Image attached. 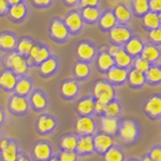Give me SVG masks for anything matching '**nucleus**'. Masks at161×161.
I'll list each match as a JSON object with an SVG mask.
<instances>
[{
    "label": "nucleus",
    "instance_id": "a211bd4d",
    "mask_svg": "<svg viewBox=\"0 0 161 161\" xmlns=\"http://www.w3.org/2000/svg\"><path fill=\"white\" fill-rule=\"evenodd\" d=\"M159 49L155 47V45L149 44L143 47L142 52H141V58L147 60L148 63H154L159 58Z\"/></svg>",
    "mask_w": 161,
    "mask_h": 161
},
{
    "label": "nucleus",
    "instance_id": "e433bc0d",
    "mask_svg": "<svg viewBox=\"0 0 161 161\" xmlns=\"http://www.w3.org/2000/svg\"><path fill=\"white\" fill-rule=\"evenodd\" d=\"M78 139L75 136H65L60 141V146L64 151H74L77 148Z\"/></svg>",
    "mask_w": 161,
    "mask_h": 161
},
{
    "label": "nucleus",
    "instance_id": "09e8293b",
    "mask_svg": "<svg viewBox=\"0 0 161 161\" xmlns=\"http://www.w3.org/2000/svg\"><path fill=\"white\" fill-rule=\"evenodd\" d=\"M99 3V0H80L83 7H95Z\"/></svg>",
    "mask_w": 161,
    "mask_h": 161
},
{
    "label": "nucleus",
    "instance_id": "2eb2a0df",
    "mask_svg": "<svg viewBox=\"0 0 161 161\" xmlns=\"http://www.w3.org/2000/svg\"><path fill=\"white\" fill-rule=\"evenodd\" d=\"M9 107L15 113H23L28 109V103L22 96H13L10 99Z\"/></svg>",
    "mask_w": 161,
    "mask_h": 161
},
{
    "label": "nucleus",
    "instance_id": "c85d7f7f",
    "mask_svg": "<svg viewBox=\"0 0 161 161\" xmlns=\"http://www.w3.org/2000/svg\"><path fill=\"white\" fill-rule=\"evenodd\" d=\"M127 78L129 79L130 85L134 86V87H140L145 83V75L136 69L131 70Z\"/></svg>",
    "mask_w": 161,
    "mask_h": 161
},
{
    "label": "nucleus",
    "instance_id": "473e14b6",
    "mask_svg": "<svg viewBox=\"0 0 161 161\" xmlns=\"http://www.w3.org/2000/svg\"><path fill=\"white\" fill-rule=\"evenodd\" d=\"M14 90L18 96H25L27 95L30 90H31V84L26 79H21L17 80L16 85H15Z\"/></svg>",
    "mask_w": 161,
    "mask_h": 161
},
{
    "label": "nucleus",
    "instance_id": "8fccbe9b",
    "mask_svg": "<svg viewBox=\"0 0 161 161\" xmlns=\"http://www.w3.org/2000/svg\"><path fill=\"white\" fill-rule=\"evenodd\" d=\"M105 107H106V105H105V104L100 103V102H98V101H96V102H94V111H96V112L99 113V114L104 113Z\"/></svg>",
    "mask_w": 161,
    "mask_h": 161
},
{
    "label": "nucleus",
    "instance_id": "603ef678",
    "mask_svg": "<svg viewBox=\"0 0 161 161\" xmlns=\"http://www.w3.org/2000/svg\"><path fill=\"white\" fill-rule=\"evenodd\" d=\"M8 2L7 0H0V13H4L8 9Z\"/></svg>",
    "mask_w": 161,
    "mask_h": 161
},
{
    "label": "nucleus",
    "instance_id": "a878e982",
    "mask_svg": "<svg viewBox=\"0 0 161 161\" xmlns=\"http://www.w3.org/2000/svg\"><path fill=\"white\" fill-rule=\"evenodd\" d=\"M78 91H79V87L74 80L64 82L62 85V87H60V92H62V94L64 97H68V98H72L74 96H75L78 93Z\"/></svg>",
    "mask_w": 161,
    "mask_h": 161
},
{
    "label": "nucleus",
    "instance_id": "1a4fd4ad",
    "mask_svg": "<svg viewBox=\"0 0 161 161\" xmlns=\"http://www.w3.org/2000/svg\"><path fill=\"white\" fill-rule=\"evenodd\" d=\"M64 25L72 32H77L83 25V18L78 12H72L65 17Z\"/></svg>",
    "mask_w": 161,
    "mask_h": 161
},
{
    "label": "nucleus",
    "instance_id": "412c9836",
    "mask_svg": "<svg viewBox=\"0 0 161 161\" xmlns=\"http://www.w3.org/2000/svg\"><path fill=\"white\" fill-rule=\"evenodd\" d=\"M1 156L3 161H16L18 158L17 147L13 142H9L7 147L1 150Z\"/></svg>",
    "mask_w": 161,
    "mask_h": 161
},
{
    "label": "nucleus",
    "instance_id": "49530a36",
    "mask_svg": "<svg viewBox=\"0 0 161 161\" xmlns=\"http://www.w3.org/2000/svg\"><path fill=\"white\" fill-rule=\"evenodd\" d=\"M148 7L152 12L159 13L161 10V0H149Z\"/></svg>",
    "mask_w": 161,
    "mask_h": 161
},
{
    "label": "nucleus",
    "instance_id": "37998d69",
    "mask_svg": "<svg viewBox=\"0 0 161 161\" xmlns=\"http://www.w3.org/2000/svg\"><path fill=\"white\" fill-rule=\"evenodd\" d=\"M134 68H135L134 69L145 74L150 68V63H148L147 60L142 58H137L134 60Z\"/></svg>",
    "mask_w": 161,
    "mask_h": 161
},
{
    "label": "nucleus",
    "instance_id": "5701e85b",
    "mask_svg": "<svg viewBox=\"0 0 161 161\" xmlns=\"http://www.w3.org/2000/svg\"><path fill=\"white\" fill-rule=\"evenodd\" d=\"M54 127H55V121L50 117L42 116L37 121V129L39 130V132H42V133L49 132V131H52Z\"/></svg>",
    "mask_w": 161,
    "mask_h": 161
},
{
    "label": "nucleus",
    "instance_id": "393cba45",
    "mask_svg": "<svg viewBox=\"0 0 161 161\" xmlns=\"http://www.w3.org/2000/svg\"><path fill=\"white\" fill-rule=\"evenodd\" d=\"M114 15L116 19L120 22H127L131 18L130 10L123 4H119L114 9Z\"/></svg>",
    "mask_w": 161,
    "mask_h": 161
},
{
    "label": "nucleus",
    "instance_id": "052dcab7",
    "mask_svg": "<svg viewBox=\"0 0 161 161\" xmlns=\"http://www.w3.org/2000/svg\"><path fill=\"white\" fill-rule=\"evenodd\" d=\"M3 120H4V114L1 110H0V124H1L3 122Z\"/></svg>",
    "mask_w": 161,
    "mask_h": 161
},
{
    "label": "nucleus",
    "instance_id": "39448f33",
    "mask_svg": "<svg viewBox=\"0 0 161 161\" xmlns=\"http://www.w3.org/2000/svg\"><path fill=\"white\" fill-rule=\"evenodd\" d=\"M94 142V149H96L98 152L105 153L108 149H110L114 144V140L110 135L101 133L98 134L93 139Z\"/></svg>",
    "mask_w": 161,
    "mask_h": 161
},
{
    "label": "nucleus",
    "instance_id": "bf43d9fd",
    "mask_svg": "<svg viewBox=\"0 0 161 161\" xmlns=\"http://www.w3.org/2000/svg\"><path fill=\"white\" fill-rule=\"evenodd\" d=\"M16 161H31V160L27 157H20V158H17Z\"/></svg>",
    "mask_w": 161,
    "mask_h": 161
},
{
    "label": "nucleus",
    "instance_id": "b1692460",
    "mask_svg": "<svg viewBox=\"0 0 161 161\" xmlns=\"http://www.w3.org/2000/svg\"><path fill=\"white\" fill-rule=\"evenodd\" d=\"M97 64H98L99 69L102 70H108L112 67H114V64H115L113 57H111L108 53H101L97 59Z\"/></svg>",
    "mask_w": 161,
    "mask_h": 161
},
{
    "label": "nucleus",
    "instance_id": "f257e3e1",
    "mask_svg": "<svg viewBox=\"0 0 161 161\" xmlns=\"http://www.w3.org/2000/svg\"><path fill=\"white\" fill-rule=\"evenodd\" d=\"M93 95L96 98V101L107 105L113 101L115 97V91L110 84L105 82H98L94 86Z\"/></svg>",
    "mask_w": 161,
    "mask_h": 161
},
{
    "label": "nucleus",
    "instance_id": "5fc2aeb1",
    "mask_svg": "<svg viewBox=\"0 0 161 161\" xmlns=\"http://www.w3.org/2000/svg\"><path fill=\"white\" fill-rule=\"evenodd\" d=\"M8 144H9L8 140H6V139L1 140V141H0V149L3 150L5 147H7V145H8Z\"/></svg>",
    "mask_w": 161,
    "mask_h": 161
},
{
    "label": "nucleus",
    "instance_id": "72a5a7b5",
    "mask_svg": "<svg viewBox=\"0 0 161 161\" xmlns=\"http://www.w3.org/2000/svg\"><path fill=\"white\" fill-rule=\"evenodd\" d=\"M145 80L150 83H159L161 80V70L158 67H150L147 72L145 73Z\"/></svg>",
    "mask_w": 161,
    "mask_h": 161
},
{
    "label": "nucleus",
    "instance_id": "79ce46f5",
    "mask_svg": "<svg viewBox=\"0 0 161 161\" xmlns=\"http://www.w3.org/2000/svg\"><path fill=\"white\" fill-rule=\"evenodd\" d=\"M75 75H77L78 78H86L90 73V68L87 64L85 63H78L75 65Z\"/></svg>",
    "mask_w": 161,
    "mask_h": 161
},
{
    "label": "nucleus",
    "instance_id": "3c124183",
    "mask_svg": "<svg viewBox=\"0 0 161 161\" xmlns=\"http://www.w3.org/2000/svg\"><path fill=\"white\" fill-rule=\"evenodd\" d=\"M120 49H121V48L118 47L117 44H112V45H110L109 48H108V53L111 55V57H113V58H114V55H115L116 53H117Z\"/></svg>",
    "mask_w": 161,
    "mask_h": 161
},
{
    "label": "nucleus",
    "instance_id": "bb28decb",
    "mask_svg": "<svg viewBox=\"0 0 161 161\" xmlns=\"http://www.w3.org/2000/svg\"><path fill=\"white\" fill-rule=\"evenodd\" d=\"M77 110L80 114L88 116L94 112V101L91 98L82 100L77 106Z\"/></svg>",
    "mask_w": 161,
    "mask_h": 161
},
{
    "label": "nucleus",
    "instance_id": "c03bdc74",
    "mask_svg": "<svg viewBox=\"0 0 161 161\" xmlns=\"http://www.w3.org/2000/svg\"><path fill=\"white\" fill-rule=\"evenodd\" d=\"M59 161H77V154L74 151H64L59 155Z\"/></svg>",
    "mask_w": 161,
    "mask_h": 161
},
{
    "label": "nucleus",
    "instance_id": "4c0bfd02",
    "mask_svg": "<svg viewBox=\"0 0 161 161\" xmlns=\"http://www.w3.org/2000/svg\"><path fill=\"white\" fill-rule=\"evenodd\" d=\"M31 103L35 109L42 110L47 106V100H45V98L43 97V95L42 93L36 92L32 94L31 96Z\"/></svg>",
    "mask_w": 161,
    "mask_h": 161
},
{
    "label": "nucleus",
    "instance_id": "6e6552de",
    "mask_svg": "<svg viewBox=\"0 0 161 161\" xmlns=\"http://www.w3.org/2000/svg\"><path fill=\"white\" fill-rule=\"evenodd\" d=\"M50 34L55 39L63 40L68 37L69 29L64 22L59 21V20H53L52 25H50Z\"/></svg>",
    "mask_w": 161,
    "mask_h": 161
},
{
    "label": "nucleus",
    "instance_id": "4468645a",
    "mask_svg": "<svg viewBox=\"0 0 161 161\" xmlns=\"http://www.w3.org/2000/svg\"><path fill=\"white\" fill-rule=\"evenodd\" d=\"M28 55H29V58H31L34 60V63L40 64V63H42L43 60L48 58L49 52L47 50V48H45V47H39V45H33L31 49H30Z\"/></svg>",
    "mask_w": 161,
    "mask_h": 161
},
{
    "label": "nucleus",
    "instance_id": "7ed1b4c3",
    "mask_svg": "<svg viewBox=\"0 0 161 161\" xmlns=\"http://www.w3.org/2000/svg\"><path fill=\"white\" fill-rule=\"evenodd\" d=\"M96 130V123L93 118L89 116H84L77 120L75 122V131L78 134H80L83 136L91 135L95 132Z\"/></svg>",
    "mask_w": 161,
    "mask_h": 161
},
{
    "label": "nucleus",
    "instance_id": "9d476101",
    "mask_svg": "<svg viewBox=\"0 0 161 161\" xmlns=\"http://www.w3.org/2000/svg\"><path fill=\"white\" fill-rule=\"evenodd\" d=\"M145 111L151 117H158L161 114V99L158 96L151 97L145 104Z\"/></svg>",
    "mask_w": 161,
    "mask_h": 161
},
{
    "label": "nucleus",
    "instance_id": "c756f323",
    "mask_svg": "<svg viewBox=\"0 0 161 161\" xmlns=\"http://www.w3.org/2000/svg\"><path fill=\"white\" fill-rule=\"evenodd\" d=\"M58 64L54 58H47L40 64L39 70L42 75H50L57 69Z\"/></svg>",
    "mask_w": 161,
    "mask_h": 161
},
{
    "label": "nucleus",
    "instance_id": "aec40b11",
    "mask_svg": "<svg viewBox=\"0 0 161 161\" xmlns=\"http://www.w3.org/2000/svg\"><path fill=\"white\" fill-rule=\"evenodd\" d=\"M143 47H144V44L139 38H132V39H129L128 42L126 43L125 52L130 55H137L141 53Z\"/></svg>",
    "mask_w": 161,
    "mask_h": 161
},
{
    "label": "nucleus",
    "instance_id": "f8f14e48",
    "mask_svg": "<svg viewBox=\"0 0 161 161\" xmlns=\"http://www.w3.org/2000/svg\"><path fill=\"white\" fill-rule=\"evenodd\" d=\"M78 152L80 154H86V153H91L94 151V142L93 138L91 135H86L80 137L78 140L77 143V148Z\"/></svg>",
    "mask_w": 161,
    "mask_h": 161
},
{
    "label": "nucleus",
    "instance_id": "0e129e2a",
    "mask_svg": "<svg viewBox=\"0 0 161 161\" xmlns=\"http://www.w3.org/2000/svg\"><path fill=\"white\" fill-rule=\"evenodd\" d=\"M130 161H135V160H130Z\"/></svg>",
    "mask_w": 161,
    "mask_h": 161
},
{
    "label": "nucleus",
    "instance_id": "dca6fc26",
    "mask_svg": "<svg viewBox=\"0 0 161 161\" xmlns=\"http://www.w3.org/2000/svg\"><path fill=\"white\" fill-rule=\"evenodd\" d=\"M17 83V78L14 75V73L6 70L0 75V86L6 90L14 89L15 85Z\"/></svg>",
    "mask_w": 161,
    "mask_h": 161
},
{
    "label": "nucleus",
    "instance_id": "58836bf2",
    "mask_svg": "<svg viewBox=\"0 0 161 161\" xmlns=\"http://www.w3.org/2000/svg\"><path fill=\"white\" fill-rule=\"evenodd\" d=\"M33 42H31L30 39H27V38H23L21 39L20 42H18V45H17V49H18V53L20 55H26L29 53L30 49L33 47Z\"/></svg>",
    "mask_w": 161,
    "mask_h": 161
},
{
    "label": "nucleus",
    "instance_id": "a18cd8bd",
    "mask_svg": "<svg viewBox=\"0 0 161 161\" xmlns=\"http://www.w3.org/2000/svg\"><path fill=\"white\" fill-rule=\"evenodd\" d=\"M148 35L151 42H153L155 43H159L161 42V30L159 28L151 29Z\"/></svg>",
    "mask_w": 161,
    "mask_h": 161
},
{
    "label": "nucleus",
    "instance_id": "ea45409f",
    "mask_svg": "<svg viewBox=\"0 0 161 161\" xmlns=\"http://www.w3.org/2000/svg\"><path fill=\"white\" fill-rule=\"evenodd\" d=\"M119 113H120V105L117 102H110L106 105L104 114L107 116V117L115 118Z\"/></svg>",
    "mask_w": 161,
    "mask_h": 161
},
{
    "label": "nucleus",
    "instance_id": "f704fd0d",
    "mask_svg": "<svg viewBox=\"0 0 161 161\" xmlns=\"http://www.w3.org/2000/svg\"><path fill=\"white\" fill-rule=\"evenodd\" d=\"M100 16L99 10L95 7H84L82 11V17L89 22L96 21Z\"/></svg>",
    "mask_w": 161,
    "mask_h": 161
},
{
    "label": "nucleus",
    "instance_id": "f3484780",
    "mask_svg": "<svg viewBox=\"0 0 161 161\" xmlns=\"http://www.w3.org/2000/svg\"><path fill=\"white\" fill-rule=\"evenodd\" d=\"M78 57L83 60H91L95 55V48L90 43H80L77 47Z\"/></svg>",
    "mask_w": 161,
    "mask_h": 161
},
{
    "label": "nucleus",
    "instance_id": "a19ab883",
    "mask_svg": "<svg viewBox=\"0 0 161 161\" xmlns=\"http://www.w3.org/2000/svg\"><path fill=\"white\" fill-rule=\"evenodd\" d=\"M133 8L137 14H145L148 12V0H133Z\"/></svg>",
    "mask_w": 161,
    "mask_h": 161
},
{
    "label": "nucleus",
    "instance_id": "680f3d73",
    "mask_svg": "<svg viewBox=\"0 0 161 161\" xmlns=\"http://www.w3.org/2000/svg\"><path fill=\"white\" fill-rule=\"evenodd\" d=\"M142 161H153V160L151 159L150 157H145V158H144V159H143Z\"/></svg>",
    "mask_w": 161,
    "mask_h": 161
},
{
    "label": "nucleus",
    "instance_id": "6ab92c4d",
    "mask_svg": "<svg viewBox=\"0 0 161 161\" xmlns=\"http://www.w3.org/2000/svg\"><path fill=\"white\" fill-rule=\"evenodd\" d=\"M143 24L147 28L156 29L160 25V15L156 12H146L143 16Z\"/></svg>",
    "mask_w": 161,
    "mask_h": 161
},
{
    "label": "nucleus",
    "instance_id": "ddd939ff",
    "mask_svg": "<svg viewBox=\"0 0 161 161\" xmlns=\"http://www.w3.org/2000/svg\"><path fill=\"white\" fill-rule=\"evenodd\" d=\"M118 121L116 118L113 117H103L101 120V129L105 133L108 135H113L117 132L118 130Z\"/></svg>",
    "mask_w": 161,
    "mask_h": 161
},
{
    "label": "nucleus",
    "instance_id": "0eeeda50",
    "mask_svg": "<svg viewBox=\"0 0 161 161\" xmlns=\"http://www.w3.org/2000/svg\"><path fill=\"white\" fill-rule=\"evenodd\" d=\"M128 77V72L123 68L119 67H112L110 69H108L107 78L111 83L120 84L126 80Z\"/></svg>",
    "mask_w": 161,
    "mask_h": 161
},
{
    "label": "nucleus",
    "instance_id": "de8ad7c7",
    "mask_svg": "<svg viewBox=\"0 0 161 161\" xmlns=\"http://www.w3.org/2000/svg\"><path fill=\"white\" fill-rule=\"evenodd\" d=\"M150 158L153 161H161V151L159 148H155L150 152Z\"/></svg>",
    "mask_w": 161,
    "mask_h": 161
},
{
    "label": "nucleus",
    "instance_id": "c9c22d12",
    "mask_svg": "<svg viewBox=\"0 0 161 161\" xmlns=\"http://www.w3.org/2000/svg\"><path fill=\"white\" fill-rule=\"evenodd\" d=\"M124 156L120 150L111 147L105 152L104 160L105 161H123Z\"/></svg>",
    "mask_w": 161,
    "mask_h": 161
},
{
    "label": "nucleus",
    "instance_id": "4be33fe9",
    "mask_svg": "<svg viewBox=\"0 0 161 161\" xmlns=\"http://www.w3.org/2000/svg\"><path fill=\"white\" fill-rule=\"evenodd\" d=\"M114 63L118 65L119 68H127L130 65L131 62H132V58L131 55L123 49H120L119 52L114 55Z\"/></svg>",
    "mask_w": 161,
    "mask_h": 161
},
{
    "label": "nucleus",
    "instance_id": "cd10ccee",
    "mask_svg": "<svg viewBox=\"0 0 161 161\" xmlns=\"http://www.w3.org/2000/svg\"><path fill=\"white\" fill-rule=\"evenodd\" d=\"M116 22H117V19H116L114 13L111 11L104 13L102 17L100 18V25L104 29H111L116 25Z\"/></svg>",
    "mask_w": 161,
    "mask_h": 161
},
{
    "label": "nucleus",
    "instance_id": "423d86ee",
    "mask_svg": "<svg viewBox=\"0 0 161 161\" xmlns=\"http://www.w3.org/2000/svg\"><path fill=\"white\" fill-rule=\"evenodd\" d=\"M137 127L131 121H125L120 128V136L125 142H132L137 137Z\"/></svg>",
    "mask_w": 161,
    "mask_h": 161
},
{
    "label": "nucleus",
    "instance_id": "20e7f679",
    "mask_svg": "<svg viewBox=\"0 0 161 161\" xmlns=\"http://www.w3.org/2000/svg\"><path fill=\"white\" fill-rule=\"evenodd\" d=\"M109 35L111 40L116 44H122L127 42L131 38V31L127 27L120 25V26H114L111 28Z\"/></svg>",
    "mask_w": 161,
    "mask_h": 161
},
{
    "label": "nucleus",
    "instance_id": "13d9d810",
    "mask_svg": "<svg viewBox=\"0 0 161 161\" xmlns=\"http://www.w3.org/2000/svg\"><path fill=\"white\" fill-rule=\"evenodd\" d=\"M64 1L68 4H75V3H77L79 0H64Z\"/></svg>",
    "mask_w": 161,
    "mask_h": 161
},
{
    "label": "nucleus",
    "instance_id": "2f4dec72",
    "mask_svg": "<svg viewBox=\"0 0 161 161\" xmlns=\"http://www.w3.org/2000/svg\"><path fill=\"white\" fill-rule=\"evenodd\" d=\"M16 45V38L12 34L4 33L0 35V47L3 49H12Z\"/></svg>",
    "mask_w": 161,
    "mask_h": 161
},
{
    "label": "nucleus",
    "instance_id": "4d7b16f0",
    "mask_svg": "<svg viewBox=\"0 0 161 161\" xmlns=\"http://www.w3.org/2000/svg\"><path fill=\"white\" fill-rule=\"evenodd\" d=\"M33 63H34V60L31 58H26V64H27V65H31V64H33Z\"/></svg>",
    "mask_w": 161,
    "mask_h": 161
},
{
    "label": "nucleus",
    "instance_id": "9b49d317",
    "mask_svg": "<svg viewBox=\"0 0 161 161\" xmlns=\"http://www.w3.org/2000/svg\"><path fill=\"white\" fill-rule=\"evenodd\" d=\"M50 154H52V148L47 143L39 142L33 147V155L37 160H47L50 157Z\"/></svg>",
    "mask_w": 161,
    "mask_h": 161
},
{
    "label": "nucleus",
    "instance_id": "e2e57ef3",
    "mask_svg": "<svg viewBox=\"0 0 161 161\" xmlns=\"http://www.w3.org/2000/svg\"><path fill=\"white\" fill-rule=\"evenodd\" d=\"M48 161H59L58 158H52V159H49Z\"/></svg>",
    "mask_w": 161,
    "mask_h": 161
},
{
    "label": "nucleus",
    "instance_id": "6e6d98bb",
    "mask_svg": "<svg viewBox=\"0 0 161 161\" xmlns=\"http://www.w3.org/2000/svg\"><path fill=\"white\" fill-rule=\"evenodd\" d=\"M8 4L10 5H14V4H18L21 2V0H7Z\"/></svg>",
    "mask_w": 161,
    "mask_h": 161
},
{
    "label": "nucleus",
    "instance_id": "7c9ffc66",
    "mask_svg": "<svg viewBox=\"0 0 161 161\" xmlns=\"http://www.w3.org/2000/svg\"><path fill=\"white\" fill-rule=\"evenodd\" d=\"M25 13H26V7L22 3L11 5V7L9 8V15L15 20L21 19L25 15Z\"/></svg>",
    "mask_w": 161,
    "mask_h": 161
},
{
    "label": "nucleus",
    "instance_id": "f03ea898",
    "mask_svg": "<svg viewBox=\"0 0 161 161\" xmlns=\"http://www.w3.org/2000/svg\"><path fill=\"white\" fill-rule=\"evenodd\" d=\"M6 67L11 69L14 74L22 75L27 70L28 65L26 64V58L21 57L19 53H11L6 58Z\"/></svg>",
    "mask_w": 161,
    "mask_h": 161
},
{
    "label": "nucleus",
    "instance_id": "864d4df0",
    "mask_svg": "<svg viewBox=\"0 0 161 161\" xmlns=\"http://www.w3.org/2000/svg\"><path fill=\"white\" fill-rule=\"evenodd\" d=\"M52 0H33V2L36 5H40V6H45V5H48Z\"/></svg>",
    "mask_w": 161,
    "mask_h": 161
}]
</instances>
